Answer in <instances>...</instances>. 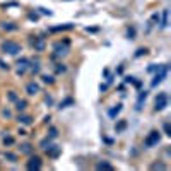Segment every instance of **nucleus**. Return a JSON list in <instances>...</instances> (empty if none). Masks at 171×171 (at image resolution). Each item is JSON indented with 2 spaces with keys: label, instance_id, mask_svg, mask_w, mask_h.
Wrapping results in <instances>:
<instances>
[{
  "label": "nucleus",
  "instance_id": "obj_6",
  "mask_svg": "<svg viewBox=\"0 0 171 171\" xmlns=\"http://www.w3.org/2000/svg\"><path fill=\"white\" fill-rule=\"evenodd\" d=\"M26 91H27V94L34 96V94H38L39 93V86L38 84H34V82H29V84L26 86Z\"/></svg>",
  "mask_w": 171,
  "mask_h": 171
},
{
  "label": "nucleus",
  "instance_id": "obj_16",
  "mask_svg": "<svg viewBox=\"0 0 171 171\" xmlns=\"http://www.w3.org/2000/svg\"><path fill=\"white\" fill-rule=\"evenodd\" d=\"M120 110H122V106H120V104H116V108L110 110V116H115V115H118V113H120Z\"/></svg>",
  "mask_w": 171,
  "mask_h": 171
},
{
  "label": "nucleus",
  "instance_id": "obj_17",
  "mask_svg": "<svg viewBox=\"0 0 171 171\" xmlns=\"http://www.w3.org/2000/svg\"><path fill=\"white\" fill-rule=\"evenodd\" d=\"M53 147H55V146H53ZM46 152H48L50 156H53V157H55V156H58V152H60V149H58V147H55V149H52V151H50V149H46Z\"/></svg>",
  "mask_w": 171,
  "mask_h": 171
},
{
  "label": "nucleus",
  "instance_id": "obj_20",
  "mask_svg": "<svg viewBox=\"0 0 171 171\" xmlns=\"http://www.w3.org/2000/svg\"><path fill=\"white\" fill-rule=\"evenodd\" d=\"M5 157H7V159H10V161H16V159H17V157H16L14 154H10V152H7V154H5Z\"/></svg>",
  "mask_w": 171,
  "mask_h": 171
},
{
  "label": "nucleus",
  "instance_id": "obj_19",
  "mask_svg": "<svg viewBox=\"0 0 171 171\" xmlns=\"http://www.w3.org/2000/svg\"><path fill=\"white\" fill-rule=\"evenodd\" d=\"M12 142H14L12 137H5V139H3V144H5V146H7V144H12Z\"/></svg>",
  "mask_w": 171,
  "mask_h": 171
},
{
  "label": "nucleus",
  "instance_id": "obj_18",
  "mask_svg": "<svg viewBox=\"0 0 171 171\" xmlns=\"http://www.w3.org/2000/svg\"><path fill=\"white\" fill-rule=\"evenodd\" d=\"M43 82L52 84V82H53V77H52V76H43Z\"/></svg>",
  "mask_w": 171,
  "mask_h": 171
},
{
  "label": "nucleus",
  "instance_id": "obj_14",
  "mask_svg": "<svg viewBox=\"0 0 171 171\" xmlns=\"http://www.w3.org/2000/svg\"><path fill=\"white\" fill-rule=\"evenodd\" d=\"M168 26V10H163V24L161 27H166Z\"/></svg>",
  "mask_w": 171,
  "mask_h": 171
},
{
  "label": "nucleus",
  "instance_id": "obj_9",
  "mask_svg": "<svg viewBox=\"0 0 171 171\" xmlns=\"http://www.w3.org/2000/svg\"><path fill=\"white\" fill-rule=\"evenodd\" d=\"M26 106H27V103H26L24 99H19V101H17V104H16V110H17V111H24V110H26Z\"/></svg>",
  "mask_w": 171,
  "mask_h": 171
},
{
  "label": "nucleus",
  "instance_id": "obj_10",
  "mask_svg": "<svg viewBox=\"0 0 171 171\" xmlns=\"http://www.w3.org/2000/svg\"><path fill=\"white\" fill-rule=\"evenodd\" d=\"M34 48L38 50V52H41L43 48H45V43H43V39L38 38V39H34Z\"/></svg>",
  "mask_w": 171,
  "mask_h": 171
},
{
  "label": "nucleus",
  "instance_id": "obj_26",
  "mask_svg": "<svg viewBox=\"0 0 171 171\" xmlns=\"http://www.w3.org/2000/svg\"><path fill=\"white\" fill-rule=\"evenodd\" d=\"M57 70H58V72H65V67H63V65L60 63V65H58V67H57Z\"/></svg>",
  "mask_w": 171,
  "mask_h": 171
},
{
  "label": "nucleus",
  "instance_id": "obj_21",
  "mask_svg": "<svg viewBox=\"0 0 171 171\" xmlns=\"http://www.w3.org/2000/svg\"><path fill=\"white\" fill-rule=\"evenodd\" d=\"M164 132H166V135H171V128H170V123H164Z\"/></svg>",
  "mask_w": 171,
  "mask_h": 171
},
{
  "label": "nucleus",
  "instance_id": "obj_4",
  "mask_svg": "<svg viewBox=\"0 0 171 171\" xmlns=\"http://www.w3.org/2000/svg\"><path fill=\"white\" fill-rule=\"evenodd\" d=\"M166 74H168V69H166V67H163V69H161V70H159V72H157V74L154 76V80H152V86H157L159 82H163V79L166 77Z\"/></svg>",
  "mask_w": 171,
  "mask_h": 171
},
{
  "label": "nucleus",
  "instance_id": "obj_22",
  "mask_svg": "<svg viewBox=\"0 0 171 171\" xmlns=\"http://www.w3.org/2000/svg\"><path fill=\"white\" fill-rule=\"evenodd\" d=\"M151 168H152V170H157V168H159V170H164L166 166H164V164H152Z\"/></svg>",
  "mask_w": 171,
  "mask_h": 171
},
{
  "label": "nucleus",
  "instance_id": "obj_3",
  "mask_svg": "<svg viewBox=\"0 0 171 171\" xmlns=\"http://www.w3.org/2000/svg\"><path fill=\"white\" fill-rule=\"evenodd\" d=\"M168 106V94L166 93H159L157 98H156V111H163L164 108Z\"/></svg>",
  "mask_w": 171,
  "mask_h": 171
},
{
  "label": "nucleus",
  "instance_id": "obj_7",
  "mask_svg": "<svg viewBox=\"0 0 171 171\" xmlns=\"http://www.w3.org/2000/svg\"><path fill=\"white\" fill-rule=\"evenodd\" d=\"M55 52H57V55H65L67 53V46H62L60 43L55 45Z\"/></svg>",
  "mask_w": 171,
  "mask_h": 171
},
{
  "label": "nucleus",
  "instance_id": "obj_23",
  "mask_svg": "<svg viewBox=\"0 0 171 171\" xmlns=\"http://www.w3.org/2000/svg\"><path fill=\"white\" fill-rule=\"evenodd\" d=\"M3 29H16V26H12V24H3Z\"/></svg>",
  "mask_w": 171,
  "mask_h": 171
},
{
  "label": "nucleus",
  "instance_id": "obj_8",
  "mask_svg": "<svg viewBox=\"0 0 171 171\" xmlns=\"http://www.w3.org/2000/svg\"><path fill=\"white\" fill-rule=\"evenodd\" d=\"M27 63H29L27 60H21L19 63H17V65H19V69H17V72H19V74H22V72H24V70L27 69Z\"/></svg>",
  "mask_w": 171,
  "mask_h": 171
},
{
  "label": "nucleus",
  "instance_id": "obj_2",
  "mask_svg": "<svg viewBox=\"0 0 171 171\" xmlns=\"http://www.w3.org/2000/svg\"><path fill=\"white\" fill-rule=\"evenodd\" d=\"M159 140H161V133L157 132V130H152V132L146 137L144 146H146V147H154V146L159 144Z\"/></svg>",
  "mask_w": 171,
  "mask_h": 171
},
{
  "label": "nucleus",
  "instance_id": "obj_12",
  "mask_svg": "<svg viewBox=\"0 0 171 171\" xmlns=\"http://www.w3.org/2000/svg\"><path fill=\"white\" fill-rule=\"evenodd\" d=\"M19 122L21 123H24V125H31V116H19Z\"/></svg>",
  "mask_w": 171,
  "mask_h": 171
},
{
  "label": "nucleus",
  "instance_id": "obj_1",
  "mask_svg": "<svg viewBox=\"0 0 171 171\" xmlns=\"http://www.w3.org/2000/svg\"><path fill=\"white\" fill-rule=\"evenodd\" d=\"M2 50H3L5 53H9V55H17L21 52V45L16 43V41H5V43L2 45Z\"/></svg>",
  "mask_w": 171,
  "mask_h": 171
},
{
  "label": "nucleus",
  "instance_id": "obj_13",
  "mask_svg": "<svg viewBox=\"0 0 171 171\" xmlns=\"http://www.w3.org/2000/svg\"><path fill=\"white\" fill-rule=\"evenodd\" d=\"M21 152H22V154H29V152H31V146H29V144H22V146H21Z\"/></svg>",
  "mask_w": 171,
  "mask_h": 171
},
{
  "label": "nucleus",
  "instance_id": "obj_11",
  "mask_svg": "<svg viewBox=\"0 0 171 171\" xmlns=\"http://www.w3.org/2000/svg\"><path fill=\"white\" fill-rule=\"evenodd\" d=\"M96 168H98V170H110V171L113 170V166H111V164H108V163H99Z\"/></svg>",
  "mask_w": 171,
  "mask_h": 171
},
{
  "label": "nucleus",
  "instance_id": "obj_5",
  "mask_svg": "<svg viewBox=\"0 0 171 171\" xmlns=\"http://www.w3.org/2000/svg\"><path fill=\"white\" fill-rule=\"evenodd\" d=\"M26 166H27V170H41V159H39V157H31V159H29V161H27V164H26Z\"/></svg>",
  "mask_w": 171,
  "mask_h": 171
},
{
  "label": "nucleus",
  "instance_id": "obj_25",
  "mask_svg": "<svg viewBox=\"0 0 171 171\" xmlns=\"http://www.w3.org/2000/svg\"><path fill=\"white\" fill-rule=\"evenodd\" d=\"M50 137H57V128H52L50 130Z\"/></svg>",
  "mask_w": 171,
  "mask_h": 171
},
{
  "label": "nucleus",
  "instance_id": "obj_24",
  "mask_svg": "<svg viewBox=\"0 0 171 171\" xmlns=\"http://www.w3.org/2000/svg\"><path fill=\"white\" fill-rule=\"evenodd\" d=\"M9 98H10L12 101H16V99H17V96H16V93H9Z\"/></svg>",
  "mask_w": 171,
  "mask_h": 171
},
{
  "label": "nucleus",
  "instance_id": "obj_15",
  "mask_svg": "<svg viewBox=\"0 0 171 171\" xmlns=\"http://www.w3.org/2000/svg\"><path fill=\"white\" fill-rule=\"evenodd\" d=\"M72 103H74V99H72V98H69V99H65L63 103H60V106H58V108H67V106H69V104H72Z\"/></svg>",
  "mask_w": 171,
  "mask_h": 171
}]
</instances>
